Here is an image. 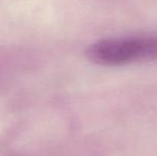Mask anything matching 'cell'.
<instances>
[{
  "mask_svg": "<svg viewBox=\"0 0 157 156\" xmlns=\"http://www.w3.org/2000/svg\"><path fill=\"white\" fill-rule=\"evenodd\" d=\"M91 62L104 67L157 60V36L108 38L94 42L86 50Z\"/></svg>",
  "mask_w": 157,
  "mask_h": 156,
  "instance_id": "cell-1",
  "label": "cell"
}]
</instances>
